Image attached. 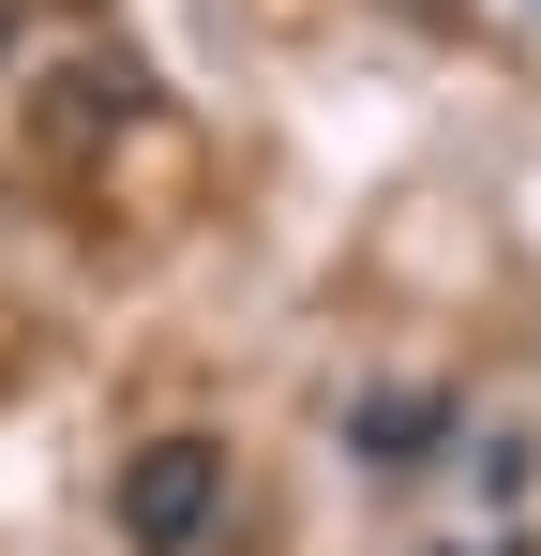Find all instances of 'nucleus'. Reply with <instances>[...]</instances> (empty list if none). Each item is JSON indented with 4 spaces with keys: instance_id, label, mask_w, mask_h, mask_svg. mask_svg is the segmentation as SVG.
Wrapping results in <instances>:
<instances>
[{
    "instance_id": "nucleus-5",
    "label": "nucleus",
    "mask_w": 541,
    "mask_h": 556,
    "mask_svg": "<svg viewBox=\"0 0 541 556\" xmlns=\"http://www.w3.org/2000/svg\"><path fill=\"white\" fill-rule=\"evenodd\" d=\"M406 15H451V0H406Z\"/></svg>"
},
{
    "instance_id": "nucleus-4",
    "label": "nucleus",
    "mask_w": 541,
    "mask_h": 556,
    "mask_svg": "<svg viewBox=\"0 0 541 556\" xmlns=\"http://www.w3.org/2000/svg\"><path fill=\"white\" fill-rule=\"evenodd\" d=\"M15 30H30V0H0V46H15Z\"/></svg>"
},
{
    "instance_id": "nucleus-2",
    "label": "nucleus",
    "mask_w": 541,
    "mask_h": 556,
    "mask_svg": "<svg viewBox=\"0 0 541 556\" xmlns=\"http://www.w3.org/2000/svg\"><path fill=\"white\" fill-rule=\"evenodd\" d=\"M136 121H151V76H136V61H90V76H46V91H30V136H46V151L136 136Z\"/></svg>"
},
{
    "instance_id": "nucleus-1",
    "label": "nucleus",
    "mask_w": 541,
    "mask_h": 556,
    "mask_svg": "<svg viewBox=\"0 0 541 556\" xmlns=\"http://www.w3.org/2000/svg\"><path fill=\"white\" fill-rule=\"evenodd\" d=\"M105 527H121V556H196L226 527V437H136Z\"/></svg>"
},
{
    "instance_id": "nucleus-3",
    "label": "nucleus",
    "mask_w": 541,
    "mask_h": 556,
    "mask_svg": "<svg viewBox=\"0 0 541 556\" xmlns=\"http://www.w3.org/2000/svg\"><path fill=\"white\" fill-rule=\"evenodd\" d=\"M437 437H451L437 391H361V406H347V452H361V466H422Z\"/></svg>"
}]
</instances>
